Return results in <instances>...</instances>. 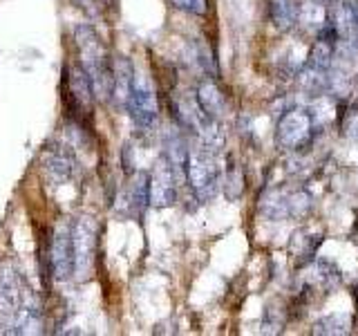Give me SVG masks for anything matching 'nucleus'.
Wrapping results in <instances>:
<instances>
[{"instance_id":"obj_1","label":"nucleus","mask_w":358,"mask_h":336,"mask_svg":"<svg viewBox=\"0 0 358 336\" xmlns=\"http://www.w3.org/2000/svg\"><path fill=\"white\" fill-rule=\"evenodd\" d=\"M74 43L81 54V65L87 72L96 99L112 97V59L101 43V36L90 25H78L74 29Z\"/></svg>"},{"instance_id":"obj_2","label":"nucleus","mask_w":358,"mask_h":336,"mask_svg":"<svg viewBox=\"0 0 358 336\" xmlns=\"http://www.w3.org/2000/svg\"><path fill=\"white\" fill-rule=\"evenodd\" d=\"M61 90H63V106H65L67 115H70L76 123L90 121L92 104H94V90H92V81H90V76L83 70L81 63L65 65Z\"/></svg>"},{"instance_id":"obj_3","label":"nucleus","mask_w":358,"mask_h":336,"mask_svg":"<svg viewBox=\"0 0 358 336\" xmlns=\"http://www.w3.org/2000/svg\"><path fill=\"white\" fill-rule=\"evenodd\" d=\"M186 179L190 188L195 190V195L199 202H208L220 188V166L217 157L208 148H197L193 153H188L186 162Z\"/></svg>"},{"instance_id":"obj_4","label":"nucleus","mask_w":358,"mask_h":336,"mask_svg":"<svg viewBox=\"0 0 358 336\" xmlns=\"http://www.w3.org/2000/svg\"><path fill=\"white\" fill-rule=\"evenodd\" d=\"M311 132H313V123L309 110L305 108L287 110L275 126V144L285 150H298L311 139Z\"/></svg>"},{"instance_id":"obj_5","label":"nucleus","mask_w":358,"mask_h":336,"mask_svg":"<svg viewBox=\"0 0 358 336\" xmlns=\"http://www.w3.org/2000/svg\"><path fill=\"white\" fill-rule=\"evenodd\" d=\"M126 110L130 112L132 121L137 123L141 130H150L155 126L157 115H159V104H157L155 88L143 74H134L132 92H130Z\"/></svg>"},{"instance_id":"obj_6","label":"nucleus","mask_w":358,"mask_h":336,"mask_svg":"<svg viewBox=\"0 0 358 336\" xmlns=\"http://www.w3.org/2000/svg\"><path fill=\"white\" fill-rule=\"evenodd\" d=\"M72 242H74V276L87 278L94 269L96 253V231L94 222L90 218H81L72 224Z\"/></svg>"},{"instance_id":"obj_7","label":"nucleus","mask_w":358,"mask_h":336,"mask_svg":"<svg viewBox=\"0 0 358 336\" xmlns=\"http://www.w3.org/2000/svg\"><path fill=\"white\" fill-rule=\"evenodd\" d=\"M50 265L56 280H67L74 276V242L72 224H59L50 238Z\"/></svg>"},{"instance_id":"obj_8","label":"nucleus","mask_w":358,"mask_h":336,"mask_svg":"<svg viewBox=\"0 0 358 336\" xmlns=\"http://www.w3.org/2000/svg\"><path fill=\"white\" fill-rule=\"evenodd\" d=\"M177 200V173L168 157H159L150 173V204L157 209L173 206Z\"/></svg>"},{"instance_id":"obj_9","label":"nucleus","mask_w":358,"mask_h":336,"mask_svg":"<svg viewBox=\"0 0 358 336\" xmlns=\"http://www.w3.org/2000/svg\"><path fill=\"white\" fill-rule=\"evenodd\" d=\"M132 83H134V70L132 63L126 56H117L112 61V101H115L117 108H126L128 99L132 92Z\"/></svg>"},{"instance_id":"obj_10","label":"nucleus","mask_w":358,"mask_h":336,"mask_svg":"<svg viewBox=\"0 0 358 336\" xmlns=\"http://www.w3.org/2000/svg\"><path fill=\"white\" fill-rule=\"evenodd\" d=\"M43 171H45V177H48L50 184L59 186V184H65L67 179L72 177L74 162H72V157L67 155L65 150L54 148V150H50L48 155H45Z\"/></svg>"},{"instance_id":"obj_11","label":"nucleus","mask_w":358,"mask_h":336,"mask_svg":"<svg viewBox=\"0 0 358 336\" xmlns=\"http://www.w3.org/2000/svg\"><path fill=\"white\" fill-rule=\"evenodd\" d=\"M150 204V175L148 173H137L128 184L126 190V206L132 216H141Z\"/></svg>"},{"instance_id":"obj_12","label":"nucleus","mask_w":358,"mask_h":336,"mask_svg":"<svg viewBox=\"0 0 358 336\" xmlns=\"http://www.w3.org/2000/svg\"><path fill=\"white\" fill-rule=\"evenodd\" d=\"M331 22L338 29L341 38L352 41V36H356L358 41V9L354 5V0H341V3H336L331 11Z\"/></svg>"},{"instance_id":"obj_13","label":"nucleus","mask_w":358,"mask_h":336,"mask_svg":"<svg viewBox=\"0 0 358 336\" xmlns=\"http://www.w3.org/2000/svg\"><path fill=\"white\" fill-rule=\"evenodd\" d=\"M195 97L199 101L201 110H204L208 117L217 119V121L224 117V112H227V99H224L222 90L217 88L215 81H210V78L201 81L199 88H197V94Z\"/></svg>"},{"instance_id":"obj_14","label":"nucleus","mask_w":358,"mask_h":336,"mask_svg":"<svg viewBox=\"0 0 358 336\" xmlns=\"http://www.w3.org/2000/svg\"><path fill=\"white\" fill-rule=\"evenodd\" d=\"M298 85L305 94L320 97L329 90V70H320V67L307 63L298 72Z\"/></svg>"},{"instance_id":"obj_15","label":"nucleus","mask_w":358,"mask_h":336,"mask_svg":"<svg viewBox=\"0 0 358 336\" xmlns=\"http://www.w3.org/2000/svg\"><path fill=\"white\" fill-rule=\"evenodd\" d=\"M327 20H329V9L327 5L318 3V0H302L298 5V22L305 25L307 29L318 31Z\"/></svg>"},{"instance_id":"obj_16","label":"nucleus","mask_w":358,"mask_h":336,"mask_svg":"<svg viewBox=\"0 0 358 336\" xmlns=\"http://www.w3.org/2000/svg\"><path fill=\"white\" fill-rule=\"evenodd\" d=\"M341 285V274L331 262L327 260H313V269L309 276V289H322V291H331L334 287Z\"/></svg>"},{"instance_id":"obj_17","label":"nucleus","mask_w":358,"mask_h":336,"mask_svg":"<svg viewBox=\"0 0 358 336\" xmlns=\"http://www.w3.org/2000/svg\"><path fill=\"white\" fill-rule=\"evenodd\" d=\"M271 20L280 31H289L298 22L296 0H271Z\"/></svg>"},{"instance_id":"obj_18","label":"nucleus","mask_w":358,"mask_h":336,"mask_svg":"<svg viewBox=\"0 0 358 336\" xmlns=\"http://www.w3.org/2000/svg\"><path fill=\"white\" fill-rule=\"evenodd\" d=\"M260 211L268 220H285L289 216V195L280 190H268L260 202Z\"/></svg>"},{"instance_id":"obj_19","label":"nucleus","mask_w":358,"mask_h":336,"mask_svg":"<svg viewBox=\"0 0 358 336\" xmlns=\"http://www.w3.org/2000/svg\"><path fill=\"white\" fill-rule=\"evenodd\" d=\"M313 332L316 334H334V336H343L352 332V316L350 314H329V316L320 318L313 325Z\"/></svg>"},{"instance_id":"obj_20","label":"nucleus","mask_w":358,"mask_h":336,"mask_svg":"<svg viewBox=\"0 0 358 336\" xmlns=\"http://www.w3.org/2000/svg\"><path fill=\"white\" fill-rule=\"evenodd\" d=\"M334 101L329 97H316V101H313V106L309 108V115H311V123L313 128H320V126H327V123L334 121Z\"/></svg>"},{"instance_id":"obj_21","label":"nucleus","mask_w":358,"mask_h":336,"mask_svg":"<svg viewBox=\"0 0 358 336\" xmlns=\"http://www.w3.org/2000/svg\"><path fill=\"white\" fill-rule=\"evenodd\" d=\"M195 56H197L199 67H201V70H204L210 78H215V76L220 74V70H217V61H215V54H213V50H210V45H208V43L197 41V43H195Z\"/></svg>"},{"instance_id":"obj_22","label":"nucleus","mask_w":358,"mask_h":336,"mask_svg":"<svg viewBox=\"0 0 358 336\" xmlns=\"http://www.w3.org/2000/svg\"><path fill=\"white\" fill-rule=\"evenodd\" d=\"M331 61H334V45L324 43V41H316L311 48V54H309V61L311 65L320 67V70H329L331 67Z\"/></svg>"},{"instance_id":"obj_23","label":"nucleus","mask_w":358,"mask_h":336,"mask_svg":"<svg viewBox=\"0 0 358 336\" xmlns=\"http://www.w3.org/2000/svg\"><path fill=\"white\" fill-rule=\"evenodd\" d=\"M224 190H227V197L229 200H238L244 190V175L238 166H229L227 175H224Z\"/></svg>"},{"instance_id":"obj_24","label":"nucleus","mask_w":358,"mask_h":336,"mask_svg":"<svg viewBox=\"0 0 358 336\" xmlns=\"http://www.w3.org/2000/svg\"><path fill=\"white\" fill-rule=\"evenodd\" d=\"M285 325V309H275L273 305H268L264 309L262 318V332L264 334H278Z\"/></svg>"},{"instance_id":"obj_25","label":"nucleus","mask_w":358,"mask_h":336,"mask_svg":"<svg viewBox=\"0 0 358 336\" xmlns=\"http://www.w3.org/2000/svg\"><path fill=\"white\" fill-rule=\"evenodd\" d=\"M311 209V197L305 190H298V193L289 195V216H307V211Z\"/></svg>"},{"instance_id":"obj_26","label":"nucleus","mask_w":358,"mask_h":336,"mask_svg":"<svg viewBox=\"0 0 358 336\" xmlns=\"http://www.w3.org/2000/svg\"><path fill=\"white\" fill-rule=\"evenodd\" d=\"M173 5L195 16H204L208 11V0H173Z\"/></svg>"},{"instance_id":"obj_27","label":"nucleus","mask_w":358,"mask_h":336,"mask_svg":"<svg viewBox=\"0 0 358 336\" xmlns=\"http://www.w3.org/2000/svg\"><path fill=\"white\" fill-rule=\"evenodd\" d=\"M343 132L347 139L352 141H358V108L356 110H350L343 119Z\"/></svg>"},{"instance_id":"obj_28","label":"nucleus","mask_w":358,"mask_h":336,"mask_svg":"<svg viewBox=\"0 0 358 336\" xmlns=\"http://www.w3.org/2000/svg\"><path fill=\"white\" fill-rule=\"evenodd\" d=\"M76 3H78V5H81V7H87L90 3H92V0H76Z\"/></svg>"},{"instance_id":"obj_29","label":"nucleus","mask_w":358,"mask_h":336,"mask_svg":"<svg viewBox=\"0 0 358 336\" xmlns=\"http://www.w3.org/2000/svg\"><path fill=\"white\" fill-rule=\"evenodd\" d=\"M99 3H103V5H110V0H99Z\"/></svg>"},{"instance_id":"obj_30","label":"nucleus","mask_w":358,"mask_h":336,"mask_svg":"<svg viewBox=\"0 0 358 336\" xmlns=\"http://www.w3.org/2000/svg\"><path fill=\"white\" fill-rule=\"evenodd\" d=\"M322 3H336V0H322Z\"/></svg>"}]
</instances>
